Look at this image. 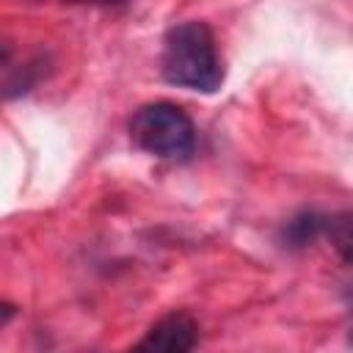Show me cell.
<instances>
[{
    "instance_id": "cell-1",
    "label": "cell",
    "mask_w": 353,
    "mask_h": 353,
    "mask_svg": "<svg viewBox=\"0 0 353 353\" xmlns=\"http://www.w3.org/2000/svg\"><path fill=\"white\" fill-rule=\"evenodd\" d=\"M160 69L174 85L212 94L223 83V63L212 30L199 19L174 25L163 41Z\"/></svg>"
},
{
    "instance_id": "cell-2",
    "label": "cell",
    "mask_w": 353,
    "mask_h": 353,
    "mask_svg": "<svg viewBox=\"0 0 353 353\" xmlns=\"http://www.w3.org/2000/svg\"><path fill=\"white\" fill-rule=\"evenodd\" d=\"M130 138L138 149L163 160H185L196 149V127L174 102H149L138 108L130 121Z\"/></svg>"
},
{
    "instance_id": "cell-3",
    "label": "cell",
    "mask_w": 353,
    "mask_h": 353,
    "mask_svg": "<svg viewBox=\"0 0 353 353\" xmlns=\"http://www.w3.org/2000/svg\"><path fill=\"white\" fill-rule=\"evenodd\" d=\"M199 342V325L190 314L185 312H174L165 314L163 320H157L146 336L138 342L141 350H163V353H185L193 350Z\"/></svg>"
},
{
    "instance_id": "cell-4",
    "label": "cell",
    "mask_w": 353,
    "mask_h": 353,
    "mask_svg": "<svg viewBox=\"0 0 353 353\" xmlns=\"http://www.w3.org/2000/svg\"><path fill=\"white\" fill-rule=\"evenodd\" d=\"M323 229H325V218H320L317 212H301L292 221H287V226L281 232V240L290 248H303L312 240H317L323 234Z\"/></svg>"
},
{
    "instance_id": "cell-5",
    "label": "cell",
    "mask_w": 353,
    "mask_h": 353,
    "mask_svg": "<svg viewBox=\"0 0 353 353\" xmlns=\"http://www.w3.org/2000/svg\"><path fill=\"white\" fill-rule=\"evenodd\" d=\"M323 234L328 237L331 248H334L347 265H353V212H336V215L325 218Z\"/></svg>"
},
{
    "instance_id": "cell-6",
    "label": "cell",
    "mask_w": 353,
    "mask_h": 353,
    "mask_svg": "<svg viewBox=\"0 0 353 353\" xmlns=\"http://www.w3.org/2000/svg\"><path fill=\"white\" fill-rule=\"evenodd\" d=\"M69 3H91V6H121L127 0H69Z\"/></svg>"
},
{
    "instance_id": "cell-7",
    "label": "cell",
    "mask_w": 353,
    "mask_h": 353,
    "mask_svg": "<svg viewBox=\"0 0 353 353\" xmlns=\"http://www.w3.org/2000/svg\"><path fill=\"white\" fill-rule=\"evenodd\" d=\"M350 345H353V331H350Z\"/></svg>"
}]
</instances>
